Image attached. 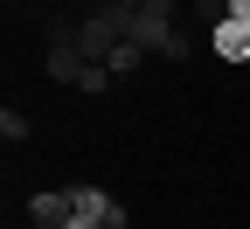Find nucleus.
<instances>
[{"label":"nucleus","instance_id":"20e7f679","mask_svg":"<svg viewBox=\"0 0 250 229\" xmlns=\"http://www.w3.org/2000/svg\"><path fill=\"white\" fill-rule=\"evenodd\" d=\"M42 70H49V83H77L83 56H77V49H49V62H42Z\"/></svg>","mask_w":250,"mask_h":229},{"label":"nucleus","instance_id":"f03ea898","mask_svg":"<svg viewBox=\"0 0 250 229\" xmlns=\"http://www.w3.org/2000/svg\"><path fill=\"white\" fill-rule=\"evenodd\" d=\"M208 42H215V56H223V62H250V28L229 21V14L215 21V35H208Z\"/></svg>","mask_w":250,"mask_h":229},{"label":"nucleus","instance_id":"39448f33","mask_svg":"<svg viewBox=\"0 0 250 229\" xmlns=\"http://www.w3.org/2000/svg\"><path fill=\"white\" fill-rule=\"evenodd\" d=\"M111 83H118V77L104 70V62H83V70H77V83H70V90H83V97H104Z\"/></svg>","mask_w":250,"mask_h":229},{"label":"nucleus","instance_id":"423d86ee","mask_svg":"<svg viewBox=\"0 0 250 229\" xmlns=\"http://www.w3.org/2000/svg\"><path fill=\"white\" fill-rule=\"evenodd\" d=\"M0 139H7V146H21V139H28V111H14V104L0 111Z\"/></svg>","mask_w":250,"mask_h":229},{"label":"nucleus","instance_id":"6e6552de","mask_svg":"<svg viewBox=\"0 0 250 229\" xmlns=\"http://www.w3.org/2000/svg\"><path fill=\"white\" fill-rule=\"evenodd\" d=\"M111 7H125V14H139V7H146V0H111Z\"/></svg>","mask_w":250,"mask_h":229},{"label":"nucleus","instance_id":"f257e3e1","mask_svg":"<svg viewBox=\"0 0 250 229\" xmlns=\"http://www.w3.org/2000/svg\"><path fill=\"white\" fill-rule=\"evenodd\" d=\"M70 215H77V187H42L28 202V222L35 229H70Z\"/></svg>","mask_w":250,"mask_h":229},{"label":"nucleus","instance_id":"0eeeda50","mask_svg":"<svg viewBox=\"0 0 250 229\" xmlns=\"http://www.w3.org/2000/svg\"><path fill=\"white\" fill-rule=\"evenodd\" d=\"M223 14H229V21H243V28H250V0H223Z\"/></svg>","mask_w":250,"mask_h":229},{"label":"nucleus","instance_id":"7ed1b4c3","mask_svg":"<svg viewBox=\"0 0 250 229\" xmlns=\"http://www.w3.org/2000/svg\"><path fill=\"white\" fill-rule=\"evenodd\" d=\"M139 62H146V49H139L132 35H125V42H118V49L104 56V70H111V77H132V70H139Z\"/></svg>","mask_w":250,"mask_h":229},{"label":"nucleus","instance_id":"1a4fd4ad","mask_svg":"<svg viewBox=\"0 0 250 229\" xmlns=\"http://www.w3.org/2000/svg\"><path fill=\"white\" fill-rule=\"evenodd\" d=\"M28 229H35V222H28Z\"/></svg>","mask_w":250,"mask_h":229}]
</instances>
